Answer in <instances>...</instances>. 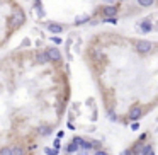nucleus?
<instances>
[{"instance_id":"f8f14e48","label":"nucleus","mask_w":158,"mask_h":155,"mask_svg":"<svg viewBox=\"0 0 158 155\" xmlns=\"http://www.w3.org/2000/svg\"><path fill=\"white\" fill-rule=\"evenodd\" d=\"M92 147H94L92 143H89V142H85V140H83V143H82V147H80V148H83V150H90Z\"/></svg>"},{"instance_id":"7ed1b4c3","label":"nucleus","mask_w":158,"mask_h":155,"mask_svg":"<svg viewBox=\"0 0 158 155\" xmlns=\"http://www.w3.org/2000/svg\"><path fill=\"white\" fill-rule=\"evenodd\" d=\"M12 22H14V24H22V22H24V14H22L21 10H15L14 15H12Z\"/></svg>"},{"instance_id":"f3484780","label":"nucleus","mask_w":158,"mask_h":155,"mask_svg":"<svg viewBox=\"0 0 158 155\" xmlns=\"http://www.w3.org/2000/svg\"><path fill=\"white\" fill-rule=\"evenodd\" d=\"M90 17L89 15H83V17H78V19H76V24H82V22H85V20H89Z\"/></svg>"},{"instance_id":"f257e3e1","label":"nucleus","mask_w":158,"mask_h":155,"mask_svg":"<svg viewBox=\"0 0 158 155\" xmlns=\"http://www.w3.org/2000/svg\"><path fill=\"white\" fill-rule=\"evenodd\" d=\"M136 49L139 51V53H150L151 49H153V44H151L150 41H138Z\"/></svg>"},{"instance_id":"6e6552de","label":"nucleus","mask_w":158,"mask_h":155,"mask_svg":"<svg viewBox=\"0 0 158 155\" xmlns=\"http://www.w3.org/2000/svg\"><path fill=\"white\" fill-rule=\"evenodd\" d=\"M78 148H80V147H78V145H75V143L71 142L68 147H66V152H68V154H73V152H76Z\"/></svg>"},{"instance_id":"20e7f679","label":"nucleus","mask_w":158,"mask_h":155,"mask_svg":"<svg viewBox=\"0 0 158 155\" xmlns=\"http://www.w3.org/2000/svg\"><path fill=\"white\" fill-rule=\"evenodd\" d=\"M46 53H48L49 60H55V61H56V60H60V51H58L56 48H51V49H48Z\"/></svg>"},{"instance_id":"1a4fd4ad","label":"nucleus","mask_w":158,"mask_h":155,"mask_svg":"<svg viewBox=\"0 0 158 155\" xmlns=\"http://www.w3.org/2000/svg\"><path fill=\"white\" fill-rule=\"evenodd\" d=\"M0 155H12V148L10 147H4L0 150Z\"/></svg>"},{"instance_id":"9b49d317","label":"nucleus","mask_w":158,"mask_h":155,"mask_svg":"<svg viewBox=\"0 0 158 155\" xmlns=\"http://www.w3.org/2000/svg\"><path fill=\"white\" fill-rule=\"evenodd\" d=\"M138 4H139V5H143V7H148V5L153 4V0H138Z\"/></svg>"},{"instance_id":"4be33fe9","label":"nucleus","mask_w":158,"mask_h":155,"mask_svg":"<svg viewBox=\"0 0 158 155\" xmlns=\"http://www.w3.org/2000/svg\"><path fill=\"white\" fill-rule=\"evenodd\" d=\"M68 155H71V154H68Z\"/></svg>"},{"instance_id":"0eeeda50","label":"nucleus","mask_w":158,"mask_h":155,"mask_svg":"<svg viewBox=\"0 0 158 155\" xmlns=\"http://www.w3.org/2000/svg\"><path fill=\"white\" fill-rule=\"evenodd\" d=\"M49 31H51V33H61L63 27L58 26V24H49Z\"/></svg>"},{"instance_id":"39448f33","label":"nucleus","mask_w":158,"mask_h":155,"mask_svg":"<svg viewBox=\"0 0 158 155\" xmlns=\"http://www.w3.org/2000/svg\"><path fill=\"white\" fill-rule=\"evenodd\" d=\"M116 12H117V9H116V7H112V5H109V7H105V9H104L105 17H114V15H116Z\"/></svg>"},{"instance_id":"423d86ee","label":"nucleus","mask_w":158,"mask_h":155,"mask_svg":"<svg viewBox=\"0 0 158 155\" xmlns=\"http://www.w3.org/2000/svg\"><path fill=\"white\" fill-rule=\"evenodd\" d=\"M36 60H38V63H48V61H49V56H48V53H39Z\"/></svg>"},{"instance_id":"aec40b11","label":"nucleus","mask_w":158,"mask_h":155,"mask_svg":"<svg viewBox=\"0 0 158 155\" xmlns=\"http://www.w3.org/2000/svg\"><path fill=\"white\" fill-rule=\"evenodd\" d=\"M95 155H107V154H105V152H102V150H97Z\"/></svg>"},{"instance_id":"6ab92c4d","label":"nucleus","mask_w":158,"mask_h":155,"mask_svg":"<svg viewBox=\"0 0 158 155\" xmlns=\"http://www.w3.org/2000/svg\"><path fill=\"white\" fill-rule=\"evenodd\" d=\"M139 27H141L143 31H150V29H151V27H150V24H141Z\"/></svg>"},{"instance_id":"dca6fc26","label":"nucleus","mask_w":158,"mask_h":155,"mask_svg":"<svg viewBox=\"0 0 158 155\" xmlns=\"http://www.w3.org/2000/svg\"><path fill=\"white\" fill-rule=\"evenodd\" d=\"M104 22H109V24H116L117 19H116V17H105V19H104Z\"/></svg>"},{"instance_id":"f03ea898","label":"nucleus","mask_w":158,"mask_h":155,"mask_svg":"<svg viewBox=\"0 0 158 155\" xmlns=\"http://www.w3.org/2000/svg\"><path fill=\"white\" fill-rule=\"evenodd\" d=\"M141 116H143L141 108H131L129 109V119H131V121H138Z\"/></svg>"},{"instance_id":"9d476101","label":"nucleus","mask_w":158,"mask_h":155,"mask_svg":"<svg viewBox=\"0 0 158 155\" xmlns=\"http://www.w3.org/2000/svg\"><path fill=\"white\" fill-rule=\"evenodd\" d=\"M12 155H24V152H22L21 147H14L12 148Z\"/></svg>"},{"instance_id":"ddd939ff","label":"nucleus","mask_w":158,"mask_h":155,"mask_svg":"<svg viewBox=\"0 0 158 155\" xmlns=\"http://www.w3.org/2000/svg\"><path fill=\"white\" fill-rule=\"evenodd\" d=\"M39 135H49V128L41 126V128H39Z\"/></svg>"},{"instance_id":"4468645a","label":"nucleus","mask_w":158,"mask_h":155,"mask_svg":"<svg viewBox=\"0 0 158 155\" xmlns=\"http://www.w3.org/2000/svg\"><path fill=\"white\" fill-rule=\"evenodd\" d=\"M146 154H151V147H150V145L143 147V150H141V155H146Z\"/></svg>"},{"instance_id":"412c9836","label":"nucleus","mask_w":158,"mask_h":155,"mask_svg":"<svg viewBox=\"0 0 158 155\" xmlns=\"http://www.w3.org/2000/svg\"><path fill=\"white\" fill-rule=\"evenodd\" d=\"M104 2H107V4H112V0H104Z\"/></svg>"},{"instance_id":"a211bd4d","label":"nucleus","mask_w":158,"mask_h":155,"mask_svg":"<svg viewBox=\"0 0 158 155\" xmlns=\"http://www.w3.org/2000/svg\"><path fill=\"white\" fill-rule=\"evenodd\" d=\"M46 154H48V155H56V154H58V150H51V148H46Z\"/></svg>"},{"instance_id":"2eb2a0df","label":"nucleus","mask_w":158,"mask_h":155,"mask_svg":"<svg viewBox=\"0 0 158 155\" xmlns=\"http://www.w3.org/2000/svg\"><path fill=\"white\" fill-rule=\"evenodd\" d=\"M73 143H75V145H78V147H82L83 140L80 138V136H75V138H73Z\"/></svg>"}]
</instances>
